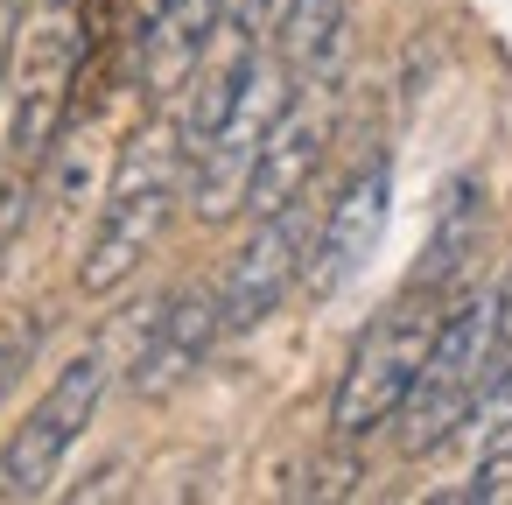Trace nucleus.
Wrapping results in <instances>:
<instances>
[{
	"label": "nucleus",
	"instance_id": "obj_1",
	"mask_svg": "<svg viewBox=\"0 0 512 505\" xmlns=\"http://www.w3.org/2000/svg\"><path fill=\"white\" fill-rule=\"evenodd\" d=\"M183 204V155H176V120H141L120 155H113V183H106V204H99V225L85 239V260H78V288L99 302V295H120L141 260L155 253V239L169 232V211Z\"/></svg>",
	"mask_w": 512,
	"mask_h": 505
},
{
	"label": "nucleus",
	"instance_id": "obj_2",
	"mask_svg": "<svg viewBox=\"0 0 512 505\" xmlns=\"http://www.w3.org/2000/svg\"><path fill=\"white\" fill-rule=\"evenodd\" d=\"M435 323H442L435 316V295L407 288L400 302H386L358 330V344H351V358L337 372V393H330V435L337 442H365V435H379L400 414V400L414 393L421 358L435 344Z\"/></svg>",
	"mask_w": 512,
	"mask_h": 505
},
{
	"label": "nucleus",
	"instance_id": "obj_3",
	"mask_svg": "<svg viewBox=\"0 0 512 505\" xmlns=\"http://www.w3.org/2000/svg\"><path fill=\"white\" fill-rule=\"evenodd\" d=\"M491 358H498L491 288H477V295H463V302L435 323V344H428V358H421V379H414V393H407L400 414H393L407 456H435L442 442H456V428H463V414H470V400H477Z\"/></svg>",
	"mask_w": 512,
	"mask_h": 505
},
{
	"label": "nucleus",
	"instance_id": "obj_4",
	"mask_svg": "<svg viewBox=\"0 0 512 505\" xmlns=\"http://www.w3.org/2000/svg\"><path fill=\"white\" fill-rule=\"evenodd\" d=\"M85 8L78 0H36L29 15V43H15L22 57V78H15V169H43L57 134L71 127L78 113V78H85Z\"/></svg>",
	"mask_w": 512,
	"mask_h": 505
},
{
	"label": "nucleus",
	"instance_id": "obj_5",
	"mask_svg": "<svg viewBox=\"0 0 512 505\" xmlns=\"http://www.w3.org/2000/svg\"><path fill=\"white\" fill-rule=\"evenodd\" d=\"M106 386H113V351L106 344L78 351L50 379V393L29 407V421L8 435V449H0V498H50V484L64 477V456L85 442Z\"/></svg>",
	"mask_w": 512,
	"mask_h": 505
},
{
	"label": "nucleus",
	"instance_id": "obj_6",
	"mask_svg": "<svg viewBox=\"0 0 512 505\" xmlns=\"http://www.w3.org/2000/svg\"><path fill=\"white\" fill-rule=\"evenodd\" d=\"M309 239H316L309 190L288 197L281 211H260V218H253V239L232 253V267H225V281H218V330H225V337L260 330V323L288 302V288H302Z\"/></svg>",
	"mask_w": 512,
	"mask_h": 505
},
{
	"label": "nucleus",
	"instance_id": "obj_7",
	"mask_svg": "<svg viewBox=\"0 0 512 505\" xmlns=\"http://www.w3.org/2000/svg\"><path fill=\"white\" fill-rule=\"evenodd\" d=\"M386 218H393V155L372 148V155L344 176V190L316 211V239H309V260H302V288H309L316 302H337V295L365 274V260L379 253Z\"/></svg>",
	"mask_w": 512,
	"mask_h": 505
},
{
	"label": "nucleus",
	"instance_id": "obj_8",
	"mask_svg": "<svg viewBox=\"0 0 512 505\" xmlns=\"http://www.w3.org/2000/svg\"><path fill=\"white\" fill-rule=\"evenodd\" d=\"M330 134H337V85H288L281 113L267 120V141L253 155L246 211L260 218V211H281L288 197H302L330 155Z\"/></svg>",
	"mask_w": 512,
	"mask_h": 505
},
{
	"label": "nucleus",
	"instance_id": "obj_9",
	"mask_svg": "<svg viewBox=\"0 0 512 505\" xmlns=\"http://www.w3.org/2000/svg\"><path fill=\"white\" fill-rule=\"evenodd\" d=\"M225 330H218V288H176L155 316H148V337H141V351H134V372H127V386L141 393V400H169L204 358H211V344H218Z\"/></svg>",
	"mask_w": 512,
	"mask_h": 505
},
{
	"label": "nucleus",
	"instance_id": "obj_10",
	"mask_svg": "<svg viewBox=\"0 0 512 505\" xmlns=\"http://www.w3.org/2000/svg\"><path fill=\"white\" fill-rule=\"evenodd\" d=\"M127 8H134V71H141L148 99L169 106L190 85V71L204 64L225 0H127Z\"/></svg>",
	"mask_w": 512,
	"mask_h": 505
},
{
	"label": "nucleus",
	"instance_id": "obj_11",
	"mask_svg": "<svg viewBox=\"0 0 512 505\" xmlns=\"http://www.w3.org/2000/svg\"><path fill=\"white\" fill-rule=\"evenodd\" d=\"M351 8L358 0H281L274 57L288 85H344L351 64Z\"/></svg>",
	"mask_w": 512,
	"mask_h": 505
},
{
	"label": "nucleus",
	"instance_id": "obj_12",
	"mask_svg": "<svg viewBox=\"0 0 512 505\" xmlns=\"http://www.w3.org/2000/svg\"><path fill=\"white\" fill-rule=\"evenodd\" d=\"M477 239H484V183H477V176H449V190H442V204H435V232H428L421 267H414L407 288H421V295L456 288L463 267L477 260Z\"/></svg>",
	"mask_w": 512,
	"mask_h": 505
},
{
	"label": "nucleus",
	"instance_id": "obj_13",
	"mask_svg": "<svg viewBox=\"0 0 512 505\" xmlns=\"http://www.w3.org/2000/svg\"><path fill=\"white\" fill-rule=\"evenodd\" d=\"M456 435H463L477 456L498 449V442H512V351L491 358V372H484V386H477V400H470V414H463Z\"/></svg>",
	"mask_w": 512,
	"mask_h": 505
},
{
	"label": "nucleus",
	"instance_id": "obj_14",
	"mask_svg": "<svg viewBox=\"0 0 512 505\" xmlns=\"http://www.w3.org/2000/svg\"><path fill=\"white\" fill-rule=\"evenodd\" d=\"M29 211H36V169H8L0 176V267L15 260V246L29 232Z\"/></svg>",
	"mask_w": 512,
	"mask_h": 505
},
{
	"label": "nucleus",
	"instance_id": "obj_15",
	"mask_svg": "<svg viewBox=\"0 0 512 505\" xmlns=\"http://www.w3.org/2000/svg\"><path fill=\"white\" fill-rule=\"evenodd\" d=\"M36 351H43V316H22V323L0 330V407H8V393L22 386V372L36 365Z\"/></svg>",
	"mask_w": 512,
	"mask_h": 505
},
{
	"label": "nucleus",
	"instance_id": "obj_16",
	"mask_svg": "<svg viewBox=\"0 0 512 505\" xmlns=\"http://www.w3.org/2000/svg\"><path fill=\"white\" fill-rule=\"evenodd\" d=\"M351 491H358V463L351 456H316L288 484V498H351Z\"/></svg>",
	"mask_w": 512,
	"mask_h": 505
},
{
	"label": "nucleus",
	"instance_id": "obj_17",
	"mask_svg": "<svg viewBox=\"0 0 512 505\" xmlns=\"http://www.w3.org/2000/svg\"><path fill=\"white\" fill-rule=\"evenodd\" d=\"M463 498H470V505H512V449H505V442L484 449V463H477V477L463 484Z\"/></svg>",
	"mask_w": 512,
	"mask_h": 505
},
{
	"label": "nucleus",
	"instance_id": "obj_18",
	"mask_svg": "<svg viewBox=\"0 0 512 505\" xmlns=\"http://www.w3.org/2000/svg\"><path fill=\"white\" fill-rule=\"evenodd\" d=\"M22 43V0H0V92H8V64Z\"/></svg>",
	"mask_w": 512,
	"mask_h": 505
},
{
	"label": "nucleus",
	"instance_id": "obj_19",
	"mask_svg": "<svg viewBox=\"0 0 512 505\" xmlns=\"http://www.w3.org/2000/svg\"><path fill=\"white\" fill-rule=\"evenodd\" d=\"M491 330H498V358L512 351V274L491 288Z\"/></svg>",
	"mask_w": 512,
	"mask_h": 505
}]
</instances>
